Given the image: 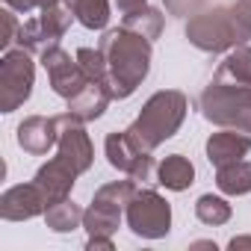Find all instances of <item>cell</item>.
Returning <instances> with one entry per match:
<instances>
[{
    "instance_id": "e0dca14e",
    "label": "cell",
    "mask_w": 251,
    "mask_h": 251,
    "mask_svg": "<svg viewBox=\"0 0 251 251\" xmlns=\"http://www.w3.org/2000/svg\"><path fill=\"white\" fill-rule=\"evenodd\" d=\"M121 216H124V210L92 201L86 207V213H83V227H86L89 236H112L121 227Z\"/></svg>"
},
{
    "instance_id": "484cf974",
    "label": "cell",
    "mask_w": 251,
    "mask_h": 251,
    "mask_svg": "<svg viewBox=\"0 0 251 251\" xmlns=\"http://www.w3.org/2000/svg\"><path fill=\"white\" fill-rule=\"evenodd\" d=\"M166 3V12L175 15V18H192L195 12H201L204 0H163Z\"/></svg>"
},
{
    "instance_id": "44dd1931",
    "label": "cell",
    "mask_w": 251,
    "mask_h": 251,
    "mask_svg": "<svg viewBox=\"0 0 251 251\" xmlns=\"http://www.w3.org/2000/svg\"><path fill=\"white\" fill-rule=\"evenodd\" d=\"M213 77L233 80V83H251V48L248 45H239V48L227 50L225 62L216 68Z\"/></svg>"
},
{
    "instance_id": "5b68a950",
    "label": "cell",
    "mask_w": 251,
    "mask_h": 251,
    "mask_svg": "<svg viewBox=\"0 0 251 251\" xmlns=\"http://www.w3.org/2000/svg\"><path fill=\"white\" fill-rule=\"evenodd\" d=\"M36 83L33 53L24 48H9L0 59V112H15L30 95Z\"/></svg>"
},
{
    "instance_id": "7402d4cb",
    "label": "cell",
    "mask_w": 251,
    "mask_h": 251,
    "mask_svg": "<svg viewBox=\"0 0 251 251\" xmlns=\"http://www.w3.org/2000/svg\"><path fill=\"white\" fill-rule=\"evenodd\" d=\"M136 195V180H112V183H103L92 201H100V204H109V207H118V210H127V204L133 201Z\"/></svg>"
},
{
    "instance_id": "d4e9b609",
    "label": "cell",
    "mask_w": 251,
    "mask_h": 251,
    "mask_svg": "<svg viewBox=\"0 0 251 251\" xmlns=\"http://www.w3.org/2000/svg\"><path fill=\"white\" fill-rule=\"evenodd\" d=\"M77 62H80V68L86 71V77L92 83H106V59H103L100 48H80Z\"/></svg>"
},
{
    "instance_id": "52a82bcc",
    "label": "cell",
    "mask_w": 251,
    "mask_h": 251,
    "mask_svg": "<svg viewBox=\"0 0 251 251\" xmlns=\"http://www.w3.org/2000/svg\"><path fill=\"white\" fill-rule=\"evenodd\" d=\"M71 18H74V12H71L68 6H62V3L48 6V9H39L36 18H30V21L21 24L18 48H24V50L42 56L45 50H50V48L59 45V39H62V36L68 33V27H71Z\"/></svg>"
},
{
    "instance_id": "8992f818",
    "label": "cell",
    "mask_w": 251,
    "mask_h": 251,
    "mask_svg": "<svg viewBox=\"0 0 251 251\" xmlns=\"http://www.w3.org/2000/svg\"><path fill=\"white\" fill-rule=\"evenodd\" d=\"M127 227L142 239H163L172 230V204L154 189H136L133 201L124 210Z\"/></svg>"
},
{
    "instance_id": "ffe728a7",
    "label": "cell",
    "mask_w": 251,
    "mask_h": 251,
    "mask_svg": "<svg viewBox=\"0 0 251 251\" xmlns=\"http://www.w3.org/2000/svg\"><path fill=\"white\" fill-rule=\"evenodd\" d=\"M65 6L86 30H106L109 24V0H65Z\"/></svg>"
},
{
    "instance_id": "9a60e30c",
    "label": "cell",
    "mask_w": 251,
    "mask_h": 251,
    "mask_svg": "<svg viewBox=\"0 0 251 251\" xmlns=\"http://www.w3.org/2000/svg\"><path fill=\"white\" fill-rule=\"evenodd\" d=\"M109 100H112V95H109L106 83H89L80 95H74L68 100V112L74 118H80L83 124H89V121H95V118H100L106 112Z\"/></svg>"
},
{
    "instance_id": "4fadbf2b",
    "label": "cell",
    "mask_w": 251,
    "mask_h": 251,
    "mask_svg": "<svg viewBox=\"0 0 251 251\" xmlns=\"http://www.w3.org/2000/svg\"><path fill=\"white\" fill-rule=\"evenodd\" d=\"M77 177H80V175L74 172V166H71V163H65V160L56 154L53 160H48V163L36 172L33 183L42 189L45 201H48V204H53V201H62V198H68V195H71V189H74Z\"/></svg>"
},
{
    "instance_id": "d6986e66",
    "label": "cell",
    "mask_w": 251,
    "mask_h": 251,
    "mask_svg": "<svg viewBox=\"0 0 251 251\" xmlns=\"http://www.w3.org/2000/svg\"><path fill=\"white\" fill-rule=\"evenodd\" d=\"M216 186L225 195H248L251 192V163L236 160L216 169Z\"/></svg>"
},
{
    "instance_id": "2e32d148",
    "label": "cell",
    "mask_w": 251,
    "mask_h": 251,
    "mask_svg": "<svg viewBox=\"0 0 251 251\" xmlns=\"http://www.w3.org/2000/svg\"><path fill=\"white\" fill-rule=\"evenodd\" d=\"M157 183L172 189V192H183L195 183V166L183 154H169L157 166Z\"/></svg>"
},
{
    "instance_id": "5bb4252c",
    "label": "cell",
    "mask_w": 251,
    "mask_h": 251,
    "mask_svg": "<svg viewBox=\"0 0 251 251\" xmlns=\"http://www.w3.org/2000/svg\"><path fill=\"white\" fill-rule=\"evenodd\" d=\"M248 151H251V136L242 133V130L222 127L219 133H213V136L207 139V160H210L216 169L242 160Z\"/></svg>"
},
{
    "instance_id": "9c48e42d",
    "label": "cell",
    "mask_w": 251,
    "mask_h": 251,
    "mask_svg": "<svg viewBox=\"0 0 251 251\" xmlns=\"http://www.w3.org/2000/svg\"><path fill=\"white\" fill-rule=\"evenodd\" d=\"M42 68L48 71V80H50V89L59 95V98H65V100H71L74 95H80L92 80L86 77V71L80 68V62H77V56H71L65 48H50V50H45L42 56Z\"/></svg>"
},
{
    "instance_id": "277c9868",
    "label": "cell",
    "mask_w": 251,
    "mask_h": 251,
    "mask_svg": "<svg viewBox=\"0 0 251 251\" xmlns=\"http://www.w3.org/2000/svg\"><path fill=\"white\" fill-rule=\"evenodd\" d=\"M201 115L219 127L242 130L251 136V83H233L213 77L201 92Z\"/></svg>"
},
{
    "instance_id": "6da1fadb",
    "label": "cell",
    "mask_w": 251,
    "mask_h": 251,
    "mask_svg": "<svg viewBox=\"0 0 251 251\" xmlns=\"http://www.w3.org/2000/svg\"><path fill=\"white\" fill-rule=\"evenodd\" d=\"M154 42H148L145 36L127 30V27H115L106 30L100 36V53L106 59V89L112 95V100H124L130 98L148 77L151 71V50Z\"/></svg>"
},
{
    "instance_id": "ac0fdd59",
    "label": "cell",
    "mask_w": 251,
    "mask_h": 251,
    "mask_svg": "<svg viewBox=\"0 0 251 251\" xmlns=\"http://www.w3.org/2000/svg\"><path fill=\"white\" fill-rule=\"evenodd\" d=\"M83 213H86V210H80V204H74L71 195H68V198H62V201L48 204V210H45V225H48L53 233H71L74 227L83 225Z\"/></svg>"
},
{
    "instance_id": "f1b7e54d",
    "label": "cell",
    "mask_w": 251,
    "mask_h": 251,
    "mask_svg": "<svg viewBox=\"0 0 251 251\" xmlns=\"http://www.w3.org/2000/svg\"><path fill=\"white\" fill-rule=\"evenodd\" d=\"M115 6H118V12L127 18V15H136V12H142L145 6H148V0H115Z\"/></svg>"
},
{
    "instance_id": "3957f363",
    "label": "cell",
    "mask_w": 251,
    "mask_h": 251,
    "mask_svg": "<svg viewBox=\"0 0 251 251\" xmlns=\"http://www.w3.org/2000/svg\"><path fill=\"white\" fill-rule=\"evenodd\" d=\"M186 39L204 53H225L239 45H248L251 27L242 21L236 6H213L195 12L186 21Z\"/></svg>"
},
{
    "instance_id": "f546056e",
    "label": "cell",
    "mask_w": 251,
    "mask_h": 251,
    "mask_svg": "<svg viewBox=\"0 0 251 251\" xmlns=\"http://www.w3.org/2000/svg\"><path fill=\"white\" fill-rule=\"evenodd\" d=\"M86 248L89 251H112L115 245H112V236H89V242H86Z\"/></svg>"
},
{
    "instance_id": "8fae6325",
    "label": "cell",
    "mask_w": 251,
    "mask_h": 251,
    "mask_svg": "<svg viewBox=\"0 0 251 251\" xmlns=\"http://www.w3.org/2000/svg\"><path fill=\"white\" fill-rule=\"evenodd\" d=\"M45 210H48V201L36 183H18L0 195V216L6 222H27V219L45 216Z\"/></svg>"
},
{
    "instance_id": "cb8c5ba5",
    "label": "cell",
    "mask_w": 251,
    "mask_h": 251,
    "mask_svg": "<svg viewBox=\"0 0 251 251\" xmlns=\"http://www.w3.org/2000/svg\"><path fill=\"white\" fill-rule=\"evenodd\" d=\"M230 204L225 201V198H219V195H201L198 201H195V216H198V222H204V225H210V227H219V225H225V222H230Z\"/></svg>"
},
{
    "instance_id": "4316f807",
    "label": "cell",
    "mask_w": 251,
    "mask_h": 251,
    "mask_svg": "<svg viewBox=\"0 0 251 251\" xmlns=\"http://www.w3.org/2000/svg\"><path fill=\"white\" fill-rule=\"evenodd\" d=\"M0 15H3V36H0V48H3V50H9V45L12 42H18V33H21V24L15 21V9H3V12H0Z\"/></svg>"
},
{
    "instance_id": "4dcf8cb0",
    "label": "cell",
    "mask_w": 251,
    "mask_h": 251,
    "mask_svg": "<svg viewBox=\"0 0 251 251\" xmlns=\"http://www.w3.org/2000/svg\"><path fill=\"white\" fill-rule=\"evenodd\" d=\"M233 6H236V12L242 15V21H245V24L251 27V0H236Z\"/></svg>"
},
{
    "instance_id": "603a6c76",
    "label": "cell",
    "mask_w": 251,
    "mask_h": 251,
    "mask_svg": "<svg viewBox=\"0 0 251 251\" xmlns=\"http://www.w3.org/2000/svg\"><path fill=\"white\" fill-rule=\"evenodd\" d=\"M163 24H166L163 12H160V9H154V6H145L142 12H136V15H127V18H124V27L133 30V33H139V36H145L148 42L160 39Z\"/></svg>"
},
{
    "instance_id": "83f0119b",
    "label": "cell",
    "mask_w": 251,
    "mask_h": 251,
    "mask_svg": "<svg viewBox=\"0 0 251 251\" xmlns=\"http://www.w3.org/2000/svg\"><path fill=\"white\" fill-rule=\"evenodd\" d=\"M3 3L15 12H33V9H48V6H56L59 0H3Z\"/></svg>"
},
{
    "instance_id": "7a4b0ae2",
    "label": "cell",
    "mask_w": 251,
    "mask_h": 251,
    "mask_svg": "<svg viewBox=\"0 0 251 251\" xmlns=\"http://www.w3.org/2000/svg\"><path fill=\"white\" fill-rule=\"evenodd\" d=\"M186 109H189V100H186L183 92L160 89L142 103V112L127 127V133L142 151H154L180 130V124L186 118Z\"/></svg>"
},
{
    "instance_id": "7c38bea8",
    "label": "cell",
    "mask_w": 251,
    "mask_h": 251,
    "mask_svg": "<svg viewBox=\"0 0 251 251\" xmlns=\"http://www.w3.org/2000/svg\"><path fill=\"white\" fill-rule=\"evenodd\" d=\"M56 142H59L56 115H30L18 124V145L33 157H45Z\"/></svg>"
},
{
    "instance_id": "ba28073f",
    "label": "cell",
    "mask_w": 251,
    "mask_h": 251,
    "mask_svg": "<svg viewBox=\"0 0 251 251\" xmlns=\"http://www.w3.org/2000/svg\"><path fill=\"white\" fill-rule=\"evenodd\" d=\"M103 154H106V163H109L115 172H124L127 177H133L136 183L151 180V172H154L151 151H142V148L130 139L127 130L106 133V139H103Z\"/></svg>"
},
{
    "instance_id": "30bf717a",
    "label": "cell",
    "mask_w": 251,
    "mask_h": 251,
    "mask_svg": "<svg viewBox=\"0 0 251 251\" xmlns=\"http://www.w3.org/2000/svg\"><path fill=\"white\" fill-rule=\"evenodd\" d=\"M56 118H59L56 154H59L65 163H71L77 175L89 172L92 163H95V148H92V139H89V133H86V127H83V121L74 118L68 109H65L62 115H56Z\"/></svg>"
}]
</instances>
